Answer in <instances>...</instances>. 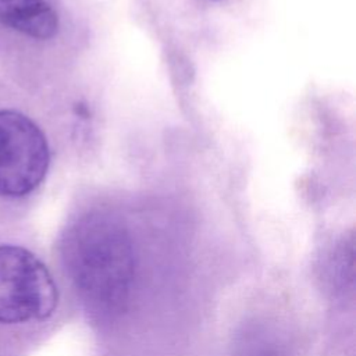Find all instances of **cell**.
<instances>
[{
	"instance_id": "cell-4",
	"label": "cell",
	"mask_w": 356,
	"mask_h": 356,
	"mask_svg": "<svg viewBox=\"0 0 356 356\" xmlns=\"http://www.w3.org/2000/svg\"><path fill=\"white\" fill-rule=\"evenodd\" d=\"M0 22L33 39H50L58 17L46 0H0Z\"/></svg>"
},
{
	"instance_id": "cell-1",
	"label": "cell",
	"mask_w": 356,
	"mask_h": 356,
	"mask_svg": "<svg viewBox=\"0 0 356 356\" xmlns=\"http://www.w3.org/2000/svg\"><path fill=\"white\" fill-rule=\"evenodd\" d=\"M61 257L92 312L110 317L124 310L135 278V252L120 221L104 214L82 217L67 231Z\"/></svg>"
},
{
	"instance_id": "cell-2",
	"label": "cell",
	"mask_w": 356,
	"mask_h": 356,
	"mask_svg": "<svg viewBox=\"0 0 356 356\" xmlns=\"http://www.w3.org/2000/svg\"><path fill=\"white\" fill-rule=\"evenodd\" d=\"M56 282L32 252L0 245V324L39 321L57 306Z\"/></svg>"
},
{
	"instance_id": "cell-3",
	"label": "cell",
	"mask_w": 356,
	"mask_h": 356,
	"mask_svg": "<svg viewBox=\"0 0 356 356\" xmlns=\"http://www.w3.org/2000/svg\"><path fill=\"white\" fill-rule=\"evenodd\" d=\"M50 153L46 136L26 115L0 110V196L21 197L46 177Z\"/></svg>"
}]
</instances>
